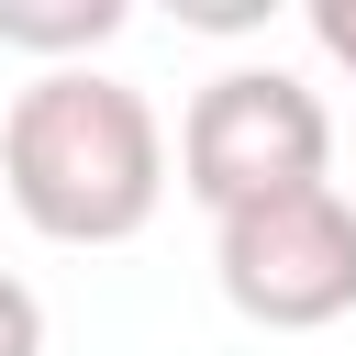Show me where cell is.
<instances>
[{"label": "cell", "mask_w": 356, "mask_h": 356, "mask_svg": "<svg viewBox=\"0 0 356 356\" xmlns=\"http://www.w3.org/2000/svg\"><path fill=\"white\" fill-rule=\"evenodd\" d=\"M0 200L44 245H134L167 200V122L111 67H44L0 122Z\"/></svg>", "instance_id": "1"}, {"label": "cell", "mask_w": 356, "mask_h": 356, "mask_svg": "<svg viewBox=\"0 0 356 356\" xmlns=\"http://www.w3.org/2000/svg\"><path fill=\"white\" fill-rule=\"evenodd\" d=\"M323 167H334V111L289 67H222L178 122V189L211 222L289 200V189H323Z\"/></svg>", "instance_id": "2"}, {"label": "cell", "mask_w": 356, "mask_h": 356, "mask_svg": "<svg viewBox=\"0 0 356 356\" xmlns=\"http://www.w3.org/2000/svg\"><path fill=\"white\" fill-rule=\"evenodd\" d=\"M211 267H222V300L267 334H323L356 312V200L323 178V189H289V200H256V211H222L211 222Z\"/></svg>", "instance_id": "3"}, {"label": "cell", "mask_w": 356, "mask_h": 356, "mask_svg": "<svg viewBox=\"0 0 356 356\" xmlns=\"http://www.w3.org/2000/svg\"><path fill=\"white\" fill-rule=\"evenodd\" d=\"M134 11L122 0H0V44L11 56H56V67H89Z\"/></svg>", "instance_id": "4"}, {"label": "cell", "mask_w": 356, "mask_h": 356, "mask_svg": "<svg viewBox=\"0 0 356 356\" xmlns=\"http://www.w3.org/2000/svg\"><path fill=\"white\" fill-rule=\"evenodd\" d=\"M0 356H44V300L0 267Z\"/></svg>", "instance_id": "5"}, {"label": "cell", "mask_w": 356, "mask_h": 356, "mask_svg": "<svg viewBox=\"0 0 356 356\" xmlns=\"http://www.w3.org/2000/svg\"><path fill=\"white\" fill-rule=\"evenodd\" d=\"M312 44H323V56L356 78V0H312Z\"/></svg>", "instance_id": "6"}]
</instances>
